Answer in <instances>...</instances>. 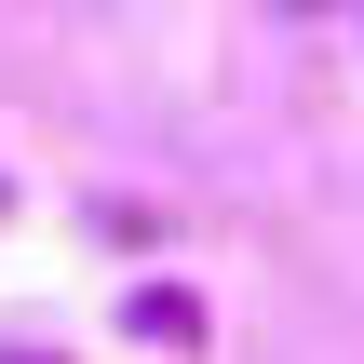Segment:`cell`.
<instances>
[{
    "label": "cell",
    "instance_id": "cell-1",
    "mask_svg": "<svg viewBox=\"0 0 364 364\" xmlns=\"http://www.w3.org/2000/svg\"><path fill=\"white\" fill-rule=\"evenodd\" d=\"M135 338H162V351H189V338H203V311H189V297H135Z\"/></svg>",
    "mask_w": 364,
    "mask_h": 364
},
{
    "label": "cell",
    "instance_id": "cell-2",
    "mask_svg": "<svg viewBox=\"0 0 364 364\" xmlns=\"http://www.w3.org/2000/svg\"><path fill=\"white\" fill-rule=\"evenodd\" d=\"M14 364H54V351H14Z\"/></svg>",
    "mask_w": 364,
    "mask_h": 364
}]
</instances>
